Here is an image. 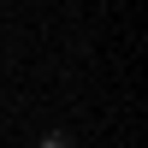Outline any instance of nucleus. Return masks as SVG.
I'll return each instance as SVG.
<instances>
[{
    "label": "nucleus",
    "mask_w": 148,
    "mask_h": 148,
    "mask_svg": "<svg viewBox=\"0 0 148 148\" xmlns=\"http://www.w3.org/2000/svg\"><path fill=\"white\" fill-rule=\"evenodd\" d=\"M42 148H71V136H65V130H53V136H42Z\"/></svg>",
    "instance_id": "1"
}]
</instances>
